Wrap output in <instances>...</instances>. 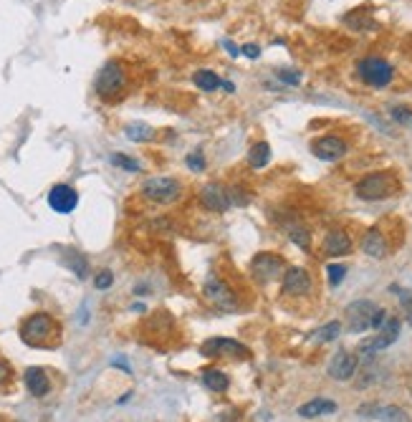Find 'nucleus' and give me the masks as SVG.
<instances>
[{
  "mask_svg": "<svg viewBox=\"0 0 412 422\" xmlns=\"http://www.w3.org/2000/svg\"><path fill=\"white\" fill-rule=\"evenodd\" d=\"M397 178L392 172H369L354 185V195L367 203H377V200L392 198L397 192Z\"/></svg>",
  "mask_w": 412,
  "mask_h": 422,
  "instance_id": "f257e3e1",
  "label": "nucleus"
},
{
  "mask_svg": "<svg viewBox=\"0 0 412 422\" xmlns=\"http://www.w3.org/2000/svg\"><path fill=\"white\" fill-rule=\"evenodd\" d=\"M127 89V71L119 61H107L94 79L96 96H102L104 102H114Z\"/></svg>",
  "mask_w": 412,
  "mask_h": 422,
  "instance_id": "f03ea898",
  "label": "nucleus"
},
{
  "mask_svg": "<svg viewBox=\"0 0 412 422\" xmlns=\"http://www.w3.org/2000/svg\"><path fill=\"white\" fill-rule=\"evenodd\" d=\"M142 195L157 205H172L183 198V185L175 178H147L142 182Z\"/></svg>",
  "mask_w": 412,
  "mask_h": 422,
  "instance_id": "7ed1b4c3",
  "label": "nucleus"
},
{
  "mask_svg": "<svg viewBox=\"0 0 412 422\" xmlns=\"http://www.w3.org/2000/svg\"><path fill=\"white\" fill-rule=\"evenodd\" d=\"M357 74L367 86L385 89V86L392 84V79H395V68H392V63H387L385 58L369 56V58H362V61L357 63Z\"/></svg>",
  "mask_w": 412,
  "mask_h": 422,
  "instance_id": "20e7f679",
  "label": "nucleus"
},
{
  "mask_svg": "<svg viewBox=\"0 0 412 422\" xmlns=\"http://www.w3.org/2000/svg\"><path fill=\"white\" fill-rule=\"evenodd\" d=\"M203 296L210 306L218 308V311H223V313L236 311V306H238L236 291H233L223 279H208L205 281Z\"/></svg>",
  "mask_w": 412,
  "mask_h": 422,
  "instance_id": "39448f33",
  "label": "nucleus"
},
{
  "mask_svg": "<svg viewBox=\"0 0 412 422\" xmlns=\"http://www.w3.org/2000/svg\"><path fill=\"white\" fill-rule=\"evenodd\" d=\"M54 329L56 324L48 313H33V316H28V319L23 321L21 339L26 341V344H31V347H43L48 341V336L54 334Z\"/></svg>",
  "mask_w": 412,
  "mask_h": 422,
  "instance_id": "423d86ee",
  "label": "nucleus"
},
{
  "mask_svg": "<svg viewBox=\"0 0 412 422\" xmlns=\"http://www.w3.org/2000/svg\"><path fill=\"white\" fill-rule=\"evenodd\" d=\"M377 313V304L367 299L351 301L349 306L344 308V319L349 334H365L367 329H372V319Z\"/></svg>",
  "mask_w": 412,
  "mask_h": 422,
  "instance_id": "0eeeda50",
  "label": "nucleus"
},
{
  "mask_svg": "<svg viewBox=\"0 0 412 422\" xmlns=\"http://www.w3.org/2000/svg\"><path fill=\"white\" fill-rule=\"evenodd\" d=\"M250 273H253V279L258 283H270V281L281 279L286 273L284 258L276 256V253H258L250 260Z\"/></svg>",
  "mask_w": 412,
  "mask_h": 422,
  "instance_id": "6e6552de",
  "label": "nucleus"
},
{
  "mask_svg": "<svg viewBox=\"0 0 412 422\" xmlns=\"http://www.w3.org/2000/svg\"><path fill=\"white\" fill-rule=\"evenodd\" d=\"M399 329H402V324H399V319H395V316H390V319L382 324V329H377V336L374 339H367L362 341V347H359V352L365 357H372L374 352H382V349L392 347L395 341H397L399 336Z\"/></svg>",
  "mask_w": 412,
  "mask_h": 422,
  "instance_id": "1a4fd4ad",
  "label": "nucleus"
},
{
  "mask_svg": "<svg viewBox=\"0 0 412 422\" xmlns=\"http://www.w3.org/2000/svg\"><path fill=\"white\" fill-rule=\"evenodd\" d=\"M203 357L208 359H215V357H238V359H248L250 357V349L245 344L236 339H225V336H215V339H208L200 347Z\"/></svg>",
  "mask_w": 412,
  "mask_h": 422,
  "instance_id": "9d476101",
  "label": "nucleus"
},
{
  "mask_svg": "<svg viewBox=\"0 0 412 422\" xmlns=\"http://www.w3.org/2000/svg\"><path fill=\"white\" fill-rule=\"evenodd\" d=\"M48 208L59 215H71V212L79 208V192L71 187V185H54L51 190H48Z\"/></svg>",
  "mask_w": 412,
  "mask_h": 422,
  "instance_id": "9b49d317",
  "label": "nucleus"
},
{
  "mask_svg": "<svg viewBox=\"0 0 412 422\" xmlns=\"http://www.w3.org/2000/svg\"><path fill=\"white\" fill-rule=\"evenodd\" d=\"M311 152H314V157L321 159V162H339L342 157H346L349 147H346V142L342 136L326 134V136H319V139L311 142Z\"/></svg>",
  "mask_w": 412,
  "mask_h": 422,
  "instance_id": "f8f14e48",
  "label": "nucleus"
},
{
  "mask_svg": "<svg viewBox=\"0 0 412 422\" xmlns=\"http://www.w3.org/2000/svg\"><path fill=\"white\" fill-rule=\"evenodd\" d=\"M200 203H203L205 210L210 212H225L233 205V195H230L228 187H223L220 182H208L200 190Z\"/></svg>",
  "mask_w": 412,
  "mask_h": 422,
  "instance_id": "ddd939ff",
  "label": "nucleus"
},
{
  "mask_svg": "<svg viewBox=\"0 0 412 422\" xmlns=\"http://www.w3.org/2000/svg\"><path fill=\"white\" fill-rule=\"evenodd\" d=\"M359 367V359L357 354H351V352H346V349H342V352H337V354L331 357L329 361V377L337 382H349L351 377H354V372H357Z\"/></svg>",
  "mask_w": 412,
  "mask_h": 422,
  "instance_id": "4468645a",
  "label": "nucleus"
},
{
  "mask_svg": "<svg viewBox=\"0 0 412 422\" xmlns=\"http://www.w3.org/2000/svg\"><path fill=\"white\" fill-rule=\"evenodd\" d=\"M284 293L286 296H306L311 291V276L306 268H286L284 273Z\"/></svg>",
  "mask_w": 412,
  "mask_h": 422,
  "instance_id": "2eb2a0df",
  "label": "nucleus"
},
{
  "mask_svg": "<svg viewBox=\"0 0 412 422\" xmlns=\"http://www.w3.org/2000/svg\"><path fill=\"white\" fill-rule=\"evenodd\" d=\"M324 256L329 258H342V256H349L351 253V238L349 233L344 230H329L324 238V245H321Z\"/></svg>",
  "mask_w": 412,
  "mask_h": 422,
  "instance_id": "dca6fc26",
  "label": "nucleus"
},
{
  "mask_svg": "<svg viewBox=\"0 0 412 422\" xmlns=\"http://www.w3.org/2000/svg\"><path fill=\"white\" fill-rule=\"evenodd\" d=\"M23 382H26L28 392L33 397H46L51 392V380H48V375L41 367H28L26 375H23Z\"/></svg>",
  "mask_w": 412,
  "mask_h": 422,
  "instance_id": "f3484780",
  "label": "nucleus"
},
{
  "mask_svg": "<svg viewBox=\"0 0 412 422\" xmlns=\"http://www.w3.org/2000/svg\"><path fill=\"white\" fill-rule=\"evenodd\" d=\"M362 251H365L369 258H377V260L385 258L390 248H387V240L379 228H369V230L365 233V238H362Z\"/></svg>",
  "mask_w": 412,
  "mask_h": 422,
  "instance_id": "a211bd4d",
  "label": "nucleus"
},
{
  "mask_svg": "<svg viewBox=\"0 0 412 422\" xmlns=\"http://www.w3.org/2000/svg\"><path fill=\"white\" fill-rule=\"evenodd\" d=\"M337 412V402L324 400V397H316V400L306 402L298 407V415L304 420H314V417H324V415H334Z\"/></svg>",
  "mask_w": 412,
  "mask_h": 422,
  "instance_id": "6ab92c4d",
  "label": "nucleus"
},
{
  "mask_svg": "<svg viewBox=\"0 0 412 422\" xmlns=\"http://www.w3.org/2000/svg\"><path fill=\"white\" fill-rule=\"evenodd\" d=\"M203 384L210 389V392H215V395H220V392H228L230 380H228V375H225L223 369L208 367V369H205V372H203Z\"/></svg>",
  "mask_w": 412,
  "mask_h": 422,
  "instance_id": "aec40b11",
  "label": "nucleus"
},
{
  "mask_svg": "<svg viewBox=\"0 0 412 422\" xmlns=\"http://www.w3.org/2000/svg\"><path fill=\"white\" fill-rule=\"evenodd\" d=\"M344 23L351 28V31H372V28L377 26L367 8H357V10H351L349 15H344Z\"/></svg>",
  "mask_w": 412,
  "mask_h": 422,
  "instance_id": "412c9836",
  "label": "nucleus"
},
{
  "mask_svg": "<svg viewBox=\"0 0 412 422\" xmlns=\"http://www.w3.org/2000/svg\"><path fill=\"white\" fill-rule=\"evenodd\" d=\"M192 81H195V86L200 91H218L220 86H223L220 76H218L215 71H210V68H200V71H195V74H192Z\"/></svg>",
  "mask_w": 412,
  "mask_h": 422,
  "instance_id": "4be33fe9",
  "label": "nucleus"
},
{
  "mask_svg": "<svg viewBox=\"0 0 412 422\" xmlns=\"http://www.w3.org/2000/svg\"><path fill=\"white\" fill-rule=\"evenodd\" d=\"M124 136L129 142H152L155 139V130L144 122H132L124 127Z\"/></svg>",
  "mask_w": 412,
  "mask_h": 422,
  "instance_id": "5701e85b",
  "label": "nucleus"
},
{
  "mask_svg": "<svg viewBox=\"0 0 412 422\" xmlns=\"http://www.w3.org/2000/svg\"><path fill=\"white\" fill-rule=\"evenodd\" d=\"M268 162H270V144L268 142H256L248 152V164L253 167V170H261V167H266Z\"/></svg>",
  "mask_w": 412,
  "mask_h": 422,
  "instance_id": "b1692460",
  "label": "nucleus"
},
{
  "mask_svg": "<svg viewBox=\"0 0 412 422\" xmlns=\"http://www.w3.org/2000/svg\"><path fill=\"white\" fill-rule=\"evenodd\" d=\"M63 263H66V266L76 273V279L84 281L89 276V260H86V256H84V253L68 251L66 256H63Z\"/></svg>",
  "mask_w": 412,
  "mask_h": 422,
  "instance_id": "393cba45",
  "label": "nucleus"
},
{
  "mask_svg": "<svg viewBox=\"0 0 412 422\" xmlns=\"http://www.w3.org/2000/svg\"><path fill=\"white\" fill-rule=\"evenodd\" d=\"M377 420L382 422H412L410 415H407L405 409L397 407V405H385V407H374V415Z\"/></svg>",
  "mask_w": 412,
  "mask_h": 422,
  "instance_id": "a878e982",
  "label": "nucleus"
},
{
  "mask_svg": "<svg viewBox=\"0 0 412 422\" xmlns=\"http://www.w3.org/2000/svg\"><path fill=\"white\" fill-rule=\"evenodd\" d=\"M342 334V324L339 321H329V324H324L321 329H316L314 331V341H319V344H326V341H334Z\"/></svg>",
  "mask_w": 412,
  "mask_h": 422,
  "instance_id": "bb28decb",
  "label": "nucleus"
},
{
  "mask_svg": "<svg viewBox=\"0 0 412 422\" xmlns=\"http://www.w3.org/2000/svg\"><path fill=\"white\" fill-rule=\"evenodd\" d=\"M276 76H278V81L286 84V86H298V84H301V79H304V76H301V71H293V68H281Z\"/></svg>",
  "mask_w": 412,
  "mask_h": 422,
  "instance_id": "cd10ccee",
  "label": "nucleus"
},
{
  "mask_svg": "<svg viewBox=\"0 0 412 422\" xmlns=\"http://www.w3.org/2000/svg\"><path fill=\"white\" fill-rule=\"evenodd\" d=\"M291 240H293L301 251H309L311 248V233L306 230V228H293V230H291Z\"/></svg>",
  "mask_w": 412,
  "mask_h": 422,
  "instance_id": "c85d7f7f",
  "label": "nucleus"
},
{
  "mask_svg": "<svg viewBox=\"0 0 412 422\" xmlns=\"http://www.w3.org/2000/svg\"><path fill=\"white\" fill-rule=\"evenodd\" d=\"M390 116L397 124H402V127L412 130V109H407V107H395V109L390 111Z\"/></svg>",
  "mask_w": 412,
  "mask_h": 422,
  "instance_id": "c756f323",
  "label": "nucleus"
},
{
  "mask_svg": "<svg viewBox=\"0 0 412 422\" xmlns=\"http://www.w3.org/2000/svg\"><path fill=\"white\" fill-rule=\"evenodd\" d=\"M112 164H116V167H122V170H127V172H139V170H142L137 159H132V157H124V155H112Z\"/></svg>",
  "mask_w": 412,
  "mask_h": 422,
  "instance_id": "7c9ffc66",
  "label": "nucleus"
},
{
  "mask_svg": "<svg viewBox=\"0 0 412 422\" xmlns=\"http://www.w3.org/2000/svg\"><path fill=\"white\" fill-rule=\"evenodd\" d=\"M326 276H329V286H331V288H337L339 283L344 281L346 268H344V266H339V263H331V266L326 268Z\"/></svg>",
  "mask_w": 412,
  "mask_h": 422,
  "instance_id": "2f4dec72",
  "label": "nucleus"
},
{
  "mask_svg": "<svg viewBox=\"0 0 412 422\" xmlns=\"http://www.w3.org/2000/svg\"><path fill=\"white\" fill-rule=\"evenodd\" d=\"M112 283H114V273H112V271H99V273L94 276V286L99 288V291L109 288Z\"/></svg>",
  "mask_w": 412,
  "mask_h": 422,
  "instance_id": "473e14b6",
  "label": "nucleus"
},
{
  "mask_svg": "<svg viewBox=\"0 0 412 422\" xmlns=\"http://www.w3.org/2000/svg\"><path fill=\"white\" fill-rule=\"evenodd\" d=\"M185 164H188L192 172H200V170H205V157L200 155V152H192V155H188Z\"/></svg>",
  "mask_w": 412,
  "mask_h": 422,
  "instance_id": "72a5a7b5",
  "label": "nucleus"
},
{
  "mask_svg": "<svg viewBox=\"0 0 412 422\" xmlns=\"http://www.w3.org/2000/svg\"><path fill=\"white\" fill-rule=\"evenodd\" d=\"M387 319H390V316H387L385 308H377V313H374V319H372V329H382V324H385Z\"/></svg>",
  "mask_w": 412,
  "mask_h": 422,
  "instance_id": "f704fd0d",
  "label": "nucleus"
},
{
  "mask_svg": "<svg viewBox=\"0 0 412 422\" xmlns=\"http://www.w3.org/2000/svg\"><path fill=\"white\" fill-rule=\"evenodd\" d=\"M241 54L248 56V58H258V56H261V48H258L256 43H245V46L241 48Z\"/></svg>",
  "mask_w": 412,
  "mask_h": 422,
  "instance_id": "c9c22d12",
  "label": "nucleus"
},
{
  "mask_svg": "<svg viewBox=\"0 0 412 422\" xmlns=\"http://www.w3.org/2000/svg\"><path fill=\"white\" fill-rule=\"evenodd\" d=\"M218 422H241V412L238 409H228L223 415L218 417Z\"/></svg>",
  "mask_w": 412,
  "mask_h": 422,
  "instance_id": "e433bc0d",
  "label": "nucleus"
},
{
  "mask_svg": "<svg viewBox=\"0 0 412 422\" xmlns=\"http://www.w3.org/2000/svg\"><path fill=\"white\" fill-rule=\"evenodd\" d=\"M8 380H10V367L6 361H0V384H6Z\"/></svg>",
  "mask_w": 412,
  "mask_h": 422,
  "instance_id": "4c0bfd02",
  "label": "nucleus"
},
{
  "mask_svg": "<svg viewBox=\"0 0 412 422\" xmlns=\"http://www.w3.org/2000/svg\"><path fill=\"white\" fill-rule=\"evenodd\" d=\"M112 367H122L124 372H127V375H132V367H129V364H127L124 359H119V357H116V359H112Z\"/></svg>",
  "mask_w": 412,
  "mask_h": 422,
  "instance_id": "58836bf2",
  "label": "nucleus"
},
{
  "mask_svg": "<svg viewBox=\"0 0 412 422\" xmlns=\"http://www.w3.org/2000/svg\"><path fill=\"white\" fill-rule=\"evenodd\" d=\"M223 46L228 48V54L233 56V58H238V56H241V48H238V46H233V43H230V41H223Z\"/></svg>",
  "mask_w": 412,
  "mask_h": 422,
  "instance_id": "ea45409f",
  "label": "nucleus"
},
{
  "mask_svg": "<svg viewBox=\"0 0 412 422\" xmlns=\"http://www.w3.org/2000/svg\"><path fill=\"white\" fill-rule=\"evenodd\" d=\"M223 89L230 94V91H236V86H233V84H230V81H223Z\"/></svg>",
  "mask_w": 412,
  "mask_h": 422,
  "instance_id": "a19ab883",
  "label": "nucleus"
}]
</instances>
